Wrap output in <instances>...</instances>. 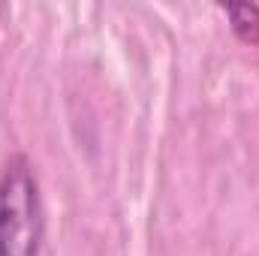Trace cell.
I'll use <instances>...</instances> for the list:
<instances>
[{
    "label": "cell",
    "instance_id": "obj_1",
    "mask_svg": "<svg viewBox=\"0 0 259 256\" xmlns=\"http://www.w3.org/2000/svg\"><path fill=\"white\" fill-rule=\"evenodd\" d=\"M46 241V211L39 181L24 154L0 169V256H39Z\"/></svg>",
    "mask_w": 259,
    "mask_h": 256
},
{
    "label": "cell",
    "instance_id": "obj_2",
    "mask_svg": "<svg viewBox=\"0 0 259 256\" xmlns=\"http://www.w3.org/2000/svg\"><path fill=\"white\" fill-rule=\"evenodd\" d=\"M229 18V27L232 33L241 39V42H259V6L256 3H226L220 6Z\"/></svg>",
    "mask_w": 259,
    "mask_h": 256
}]
</instances>
